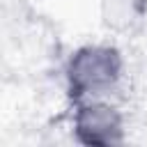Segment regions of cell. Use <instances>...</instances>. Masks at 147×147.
<instances>
[{
	"mask_svg": "<svg viewBox=\"0 0 147 147\" xmlns=\"http://www.w3.org/2000/svg\"><path fill=\"white\" fill-rule=\"evenodd\" d=\"M115 69H117V62H115L113 53H108V51H85L71 64V78L78 85H85V87L92 85L94 87V85L110 80Z\"/></svg>",
	"mask_w": 147,
	"mask_h": 147,
	"instance_id": "obj_1",
	"label": "cell"
}]
</instances>
